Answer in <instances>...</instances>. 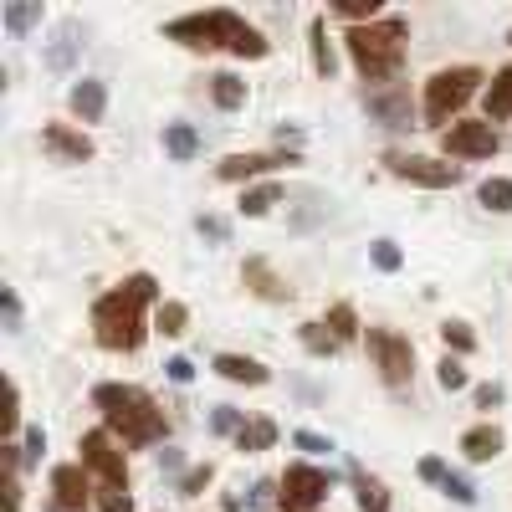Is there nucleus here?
<instances>
[{"label": "nucleus", "instance_id": "obj_1", "mask_svg": "<svg viewBox=\"0 0 512 512\" xmlns=\"http://www.w3.org/2000/svg\"><path fill=\"white\" fill-rule=\"evenodd\" d=\"M154 303V277L139 272V277H128L123 287L103 292L98 303H93V333H98V344L113 349V354H134L144 344V308Z\"/></svg>", "mask_w": 512, "mask_h": 512}, {"label": "nucleus", "instance_id": "obj_2", "mask_svg": "<svg viewBox=\"0 0 512 512\" xmlns=\"http://www.w3.org/2000/svg\"><path fill=\"white\" fill-rule=\"evenodd\" d=\"M93 405L108 420V436H118L123 446H154L164 436V415L139 384H98Z\"/></svg>", "mask_w": 512, "mask_h": 512}, {"label": "nucleus", "instance_id": "obj_3", "mask_svg": "<svg viewBox=\"0 0 512 512\" xmlns=\"http://www.w3.org/2000/svg\"><path fill=\"white\" fill-rule=\"evenodd\" d=\"M169 36L185 41V47H231L236 57H267L262 31H251L236 11H205V16H180L169 21Z\"/></svg>", "mask_w": 512, "mask_h": 512}, {"label": "nucleus", "instance_id": "obj_4", "mask_svg": "<svg viewBox=\"0 0 512 512\" xmlns=\"http://www.w3.org/2000/svg\"><path fill=\"white\" fill-rule=\"evenodd\" d=\"M405 36H410V26H405L400 16L354 26V31H349V57H354V67H359L369 82H384V77H395L400 62H405Z\"/></svg>", "mask_w": 512, "mask_h": 512}, {"label": "nucleus", "instance_id": "obj_5", "mask_svg": "<svg viewBox=\"0 0 512 512\" xmlns=\"http://www.w3.org/2000/svg\"><path fill=\"white\" fill-rule=\"evenodd\" d=\"M477 82H482L477 67H446V72H436L431 82H425V118H431V123L456 118L466 103L477 98Z\"/></svg>", "mask_w": 512, "mask_h": 512}, {"label": "nucleus", "instance_id": "obj_6", "mask_svg": "<svg viewBox=\"0 0 512 512\" xmlns=\"http://www.w3.org/2000/svg\"><path fill=\"white\" fill-rule=\"evenodd\" d=\"M369 354H374L384 384H395V390H400V384H410V374H415L410 338H400V333H390V328H369Z\"/></svg>", "mask_w": 512, "mask_h": 512}, {"label": "nucleus", "instance_id": "obj_7", "mask_svg": "<svg viewBox=\"0 0 512 512\" xmlns=\"http://www.w3.org/2000/svg\"><path fill=\"white\" fill-rule=\"evenodd\" d=\"M77 451H82V466H88V472H98V482H103V487H128L123 451L113 446V436H108V431H88Z\"/></svg>", "mask_w": 512, "mask_h": 512}, {"label": "nucleus", "instance_id": "obj_8", "mask_svg": "<svg viewBox=\"0 0 512 512\" xmlns=\"http://www.w3.org/2000/svg\"><path fill=\"white\" fill-rule=\"evenodd\" d=\"M441 144H446V154H456V159H492L502 139H497V128H492V123L456 118L446 134H441Z\"/></svg>", "mask_w": 512, "mask_h": 512}, {"label": "nucleus", "instance_id": "obj_9", "mask_svg": "<svg viewBox=\"0 0 512 512\" xmlns=\"http://www.w3.org/2000/svg\"><path fill=\"white\" fill-rule=\"evenodd\" d=\"M323 497H328V472H318V466H287L282 512H313Z\"/></svg>", "mask_w": 512, "mask_h": 512}, {"label": "nucleus", "instance_id": "obj_10", "mask_svg": "<svg viewBox=\"0 0 512 512\" xmlns=\"http://www.w3.org/2000/svg\"><path fill=\"white\" fill-rule=\"evenodd\" d=\"M384 164H390L400 180L431 185V190H446V185L461 180V169H456V164H441V159H431V154H384Z\"/></svg>", "mask_w": 512, "mask_h": 512}, {"label": "nucleus", "instance_id": "obj_11", "mask_svg": "<svg viewBox=\"0 0 512 512\" xmlns=\"http://www.w3.org/2000/svg\"><path fill=\"white\" fill-rule=\"evenodd\" d=\"M52 502H57V512L88 507V466H57L52 472Z\"/></svg>", "mask_w": 512, "mask_h": 512}, {"label": "nucleus", "instance_id": "obj_12", "mask_svg": "<svg viewBox=\"0 0 512 512\" xmlns=\"http://www.w3.org/2000/svg\"><path fill=\"white\" fill-rule=\"evenodd\" d=\"M277 164H292V154H231L221 164V180H256V175H267V169Z\"/></svg>", "mask_w": 512, "mask_h": 512}, {"label": "nucleus", "instance_id": "obj_13", "mask_svg": "<svg viewBox=\"0 0 512 512\" xmlns=\"http://www.w3.org/2000/svg\"><path fill=\"white\" fill-rule=\"evenodd\" d=\"M67 103H72V113H77L82 123H98V118H103V108H108V88H103L98 77H82L77 88H72V98H67Z\"/></svg>", "mask_w": 512, "mask_h": 512}, {"label": "nucleus", "instance_id": "obj_14", "mask_svg": "<svg viewBox=\"0 0 512 512\" xmlns=\"http://www.w3.org/2000/svg\"><path fill=\"white\" fill-rule=\"evenodd\" d=\"M41 144H47L52 154H62V159H72V164L93 159V144L82 139V134H72L67 123H47V134H41Z\"/></svg>", "mask_w": 512, "mask_h": 512}, {"label": "nucleus", "instance_id": "obj_15", "mask_svg": "<svg viewBox=\"0 0 512 512\" xmlns=\"http://www.w3.org/2000/svg\"><path fill=\"white\" fill-rule=\"evenodd\" d=\"M241 277H246V287H251L256 297H267V303H287V297H292V287H287V282H277L267 262H246V272H241Z\"/></svg>", "mask_w": 512, "mask_h": 512}, {"label": "nucleus", "instance_id": "obj_16", "mask_svg": "<svg viewBox=\"0 0 512 512\" xmlns=\"http://www.w3.org/2000/svg\"><path fill=\"white\" fill-rule=\"evenodd\" d=\"M216 374H226V379H236V384H267V379H272L267 364H256V359H246V354H216Z\"/></svg>", "mask_w": 512, "mask_h": 512}, {"label": "nucleus", "instance_id": "obj_17", "mask_svg": "<svg viewBox=\"0 0 512 512\" xmlns=\"http://www.w3.org/2000/svg\"><path fill=\"white\" fill-rule=\"evenodd\" d=\"M369 113L384 118V128H405L410 123V98L405 93H369Z\"/></svg>", "mask_w": 512, "mask_h": 512}, {"label": "nucleus", "instance_id": "obj_18", "mask_svg": "<svg viewBox=\"0 0 512 512\" xmlns=\"http://www.w3.org/2000/svg\"><path fill=\"white\" fill-rule=\"evenodd\" d=\"M461 451H466V461H492L502 451V431L497 425H477V431L461 436Z\"/></svg>", "mask_w": 512, "mask_h": 512}, {"label": "nucleus", "instance_id": "obj_19", "mask_svg": "<svg viewBox=\"0 0 512 512\" xmlns=\"http://www.w3.org/2000/svg\"><path fill=\"white\" fill-rule=\"evenodd\" d=\"M492 118H512V67H502L487 88V123Z\"/></svg>", "mask_w": 512, "mask_h": 512}, {"label": "nucleus", "instance_id": "obj_20", "mask_svg": "<svg viewBox=\"0 0 512 512\" xmlns=\"http://www.w3.org/2000/svg\"><path fill=\"white\" fill-rule=\"evenodd\" d=\"M210 98H216V108H241L246 103V82L241 77H231V72H221V77H210Z\"/></svg>", "mask_w": 512, "mask_h": 512}, {"label": "nucleus", "instance_id": "obj_21", "mask_svg": "<svg viewBox=\"0 0 512 512\" xmlns=\"http://www.w3.org/2000/svg\"><path fill=\"white\" fill-rule=\"evenodd\" d=\"M272 441H277V425L272 420H246L241 431H236V446L241 451H267Z\"/></svg>", "mask_w": 512, "mask_h": 512}, {"label": "nucleus", "instance_id": "obj_22", "mask_svg": "<svg viewBox=\"0 0 512 512\" xmlns=\"http://www.w3.org/2000/svg\"><path fill=\"white\" fill-rule=\"evenodd\" d=\"M308 41H313V67L323 72V77H333V47H328V26H323V16H313L308 21Z\"/></svg>", "mask_w": 512, "mask_h": 512}, {"label": "nucleus", "instance_id": "obj_23", "mask_svg": "<svg viewBox=\"0 0 512 512\" xmlns=\"http://www.w3.org/2000/svg\"><path fill=\"white\" fill-rule=\"evenodd\" d=\"M338 344H344V338H333L328 323H303V349H308V354L328 359V354H338Z\"/></svg>", "mask_w": 512, "mask_h": 512}, {"label": "nucleus", "instance_id": "obj_24", "mask_svg": "<svg viewBox=\"0 0 512 512\" xmlns=\"http://www.w3.org/2000/svg\"><path fill=\"white\" fill-rule=\"evenodd\" d=\"M164 149L175 154V159H195V149H200L195 128H185V123H169V128H164Z\"/></svg>", "mask_w": 512, "mask_h": 512}, {"label": "nucleus", "instance_id": "obj_25", "mask_svg": "<svg viewBox=\"0 0 512 512\" xmlns=\"http://www.w3.org/2000/svg\"><path fill=\"white\" fill-rule=\"evenodd\" d=\"M185 323H190V308L185 303H159V313H154V328L159 333L175 338V333H185Z\"/></svg>", "mask_w": 512, "mask_h": 512}, {"label": "nucleus", "instance_id": "obj_26", "mask_svg": "<svg viewBox=\"0 0 512 512\" xmlns=\"http://www.w3.org/2000/svg\"><path fill=\"white\" fill-rule=\"evenodd\" d=\"M482 205L487 210H497V216H507V210H512V180H482Z\"/></svg>", "mask_w": 512, "mask_h": 512}, {"label": "nucleus", "instance_id": "obj_27", "mask_svg": "<svg viewBox=\"0 0 512 512\" xmlns=\"http://www.w3.org/2000/svg\"><path fill=\"white\" fill-rule=\"evenodd\" d=\"M277 195H282L277 185H256V190H246V195H241V216H267V210L277 205Z\"/></svg>", "mask_w": 512, "mask_h": 512}, {"label": "nucleus", "instance_id": "obj_28", "mask_svg": "<svg viewBox=\"0 0 512 512\" xmlns=\"http://www.w3.org/2000/svg\"><path fill=\"white\" fill-rule=\"evenodd\" d=\"M282 507V482H256L246 497V512H277Z\"/></svg>", "mask_w": 512, "mask_h": 512}, {"label": "nucleus", "instance_id": "obj_29", "mask_svg": "<svg viewBox=\"0 0 512 512\" xmlns=\"http://www.w3.org/2000/svg\"><path fill=\"white\" fill-rule=\"evenodd\" d=\"M328 328H333V338H344V344H349V338L359 333L354 308H349V303H333V308H328Z\"/></svg>", "mask_w": 512, "mask_h": 512}, {"label": "nucleus", "instance_id": "obj_30", "mask_svg": "<svg viewBox=\"0 0 512 512\" xmlns=\"http://www.w3.org/2000/svg\"><path fill=\"white\" fill-rule=\"evenodd\" d=\"M36 21H41V6H36V0H31V6H6V31H11V36H26Z\"/></svg>", "mask_w": 512, "mask_h": 512}, {"label": "nucleus", "instance_id": "obj_31", "mask_svg": "<svg viewBox=\"0 0 512 512\" xmlns=\"http://www.w3.org/2000/svg\"><path fill=\"white\" fill-rule=\"evenodd\" d=\"M359 512H390V492L369 477H359Z\"/></svg>", "mask_w": 512, "mask_h": 512}, {"label": "nucleus", "instance_id": "obj_32", "mask_svg": "<svg viewBox=\"0 0 512 512\" xmlns=\"http://www.w3.org/2000/svg\"><path fill=\"white\" fill-rule=\"evenodd\" d=\"M441 338H446L456 354H472L477 349V338H472V328H466V323H441Z\"/></svg>", "mask_w": 512, "mask_h": 512}, {"label": "nucleus", "instance_id": "obj_33", "mask_svg": "<svg viewBox=\"0 0 512 512\" xmlns=\"http://www.w3.org/2000/svg\"><path fill=\"white\" fill-rule=\"evenodd\" d=\"M436 379H441V390H466V364L461 359H441Z\"/></svg>", "mask_w": 512, "mask_h": 512}, {"label": "nucleus", "instance_id": "obj_34", "mask_svg": "<svg viewBox=\"0 0 512 512\" xmlns=\"http://www.w3.org/2000/svg\"><path fill=\"white\" fill-rule=\"evenodd\" d=\"M333 11L349 16V21H364V16L374 21V16H379V0H333Z\"/></svg>", "mask_w": 512, "mask_h": 512}, {"label": "nucleus", "instance_id": "obj_35", "mask_svg": "<svg viewBox=\"0 0 512 512\" xmlns=\"http://www.w3.org/2000/svg\"><path fill=\"white\" fill-rule=\"evenodd\" d=\"M369 256H374V267H379V272H400V246H395V241H374Z\"/></svg>", "mask_w": 512, "mask_h": 512}, {"label": "nucleus", "instance_id": "obj_36", "mask_svg": "<svg viewBox=\"0 0 512 512\" xmlns=\"http://www.w3.org/2000/svg\"><path fill=\"white\" fill-rule=\"evenodd\" d=\"M98 507H103V512H134V502H128V487H98Z\"/></svg>", "mask_w": 512, "mask_h": 512}, {"label": "nucleus", "instance_id": "obj_37", "mask_svg": "<svg viewBox=\"0 0 512 512\" xmlns=\"http://www.w3.org/2000/svg\"><path fill=\"white\" fill-rule=\"evenodd\" d=\"M441 487H446V492H451L456 502H477V487H472V482H466V477H456V472H451V477H446Z\"/></svg>", "mask_w": 512, "mask_h": 512}, {"label": "nucleus", "instance_id": "obj_38", "mask_svg": "<svg viewBox=\"0 0 512 512\" xmlns=\"http://www.w3.org/2000/svg\"><path fill=\"white\" fill-rule=\"evenodd\" d=\"M292 441L303 446V451H313V456H318V451H333V441H328V436H313V431H297Z\"/></svg>", "mask_w": 512, "mask_h": 512}, {"label": "nucleus", "instance_id": "obj_39", "mask_svg": "<svg viewBox=\"0 0 512 512\" xmlns=\"http://www.w3.org/2000/svg\"><path fill=\"white\" fill-rule=\"evenodd\" d=\"M205 482H210V461H205V466H195V472H190V477L180 482V492H185V497H195V492H200Z\"/></svg>", "mask_w": 512, "mask_h": 512}, {"label": "nucleus", "instance_id": "obj_40", "mask_svg": "<svg viewBox=\"0 0 512 512\" xmlns=\"http://www.w3.org/2000/svg\"><path fill=\"white\" fill-rule=\"evenodd\" d=\"M210 425H216V431H241L246 420H241V415H236L231 405H221V410H216V420H210Z\"/></svg>", "mask_w": 512, "mask_h": 512}, {"label": "nucleus", "instance_id": "obj_41", "mask_svg": "<svg viewBox=\"0 0 512 512\" xmlns=\"http://www.w3.org/2000/svg\"><path fill=\"white\" fill-rule=\"evenodd\" d=\"M420 477H425V482H446L451 472H446V461H436V456H425V461H420Z\"/></svg>", "mask_w": 512, "mask_h": 512}, {"label": "nucleus", "instance_id": "obj_42", "mask_svg": "<svg viewBox=\"0 0 512 512\" xmlns=\"http://www.w3.org/2000/svg\"><path fill=\"white\" fill-rule=\"evenodd\" d=\"M195 226H200V236H210V241H226V221H221V216H200Z\"/></svg>", "mask_w": 512, "mask_h": 512}, {"label": "nucleus", "instance_id": "obj_43", "mask_svg": "<svg viewBox=\"0 0 512 512\" xmlns=\"http://www.w3.org/2000/svg\"><path fill=\"white\" fill-rule=\"evenodd\" d=\"M41 451H47V436H41V431H26V451H21V461H41Z\"/></svg>", "mask_w": 512, "mask_h": 512}, {"label": "nucleus", "instance_id": "obj_44", "mask_svg": "<svg viewBox=\"0 0 512 512\" xmlns=\"http://www.w3.org/2000/svg\"><path fill=\"white\" fill-rule=\"evenodd\" d=\"M164 369H169V379H175V384H190V374H195V364H190V359H169Z\"/></svg>", "mask_w": 512, "mask_h": 512}, {"label": "nucleus", "instance_id": "obj_45", "mask_svg": "<svg viewBox=\"0 0 512 512\" xmlns=\"http://www.w3.org/2000/svg\"><path fill=\"white\" fill-rule=\"evenodd\" d=\"M492 405H502V384H482L477 390V410H492Z\"/></svg>", "mask_w": 512, "mask_h": 512}, {"label": "nucleus", "instance_id": "obj_46", "mask_svg": "<svg viewBox=\"0 0 512 512\" xmlns=\"http://www.w3.org/2000/svg\"><path fill=\"white\" fill-rule=\"evenodd\" d=\"M0 308H6V323L21 328V303H16V292H0Z\"/></svg>", "mask_w": 512, "mask_h": 512}, {"label": "nucleus", "instance_id": "obj_47", "mask_svg": "<svg viewBox=\"0 0 512 512\" xmlns=\"http://www.w3.org/2000/svg\"><path fill=\"white\" fill-rule=\"evenodd\" d=\"M16 420H21V390L11 384V400H6V431H16Z\"/></svg>", "mask_w": 512, "mask_h": 512}, {"label": "nucleus", "instance_id": "obj_48", "mask_svg": "<svg viewBox=\"0 0 512 512\" xmlns=\"http://www.w3.org/2000/svg\"><path fill=\"white\" fill-rule=\"evenodd\" d=\"M507 41H512V36H507Z\"/></svg>", "mask_w": 512, "mask_h": 512}]
</instances>
